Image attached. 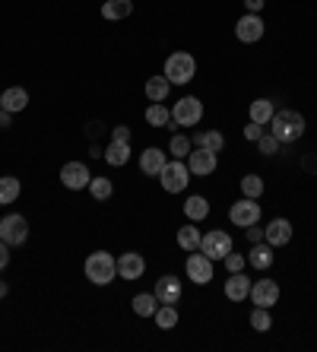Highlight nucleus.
I'll return each mask as SVG.
<instances>
[{
  "label": "nucleus",
  "mask_w": 317,
  "mask_h": 352,
  "mask_svg": "<svg viewBox=\"0 0 317 352\" xmlns=\"http://www.w3.org/2000/svg\"><path fill=\"white\" fill-rule=\"evenodd\" d=\"M248 115H251L254 124H263V127H267V124L273 121V115H276V105H273L270 98H254V102H251V111H248Z\"/></svg>",
  "instance_id": "b1692460"
},
{
  "label": "nucleus",
  "mask_w": 317,
  "mask_h": 352,
  "mask_svg": "<svg viewBox=\"0 0 317 352\" xmlns=\"http://www.w3.org/2000/svg\"><path fill=\"white\" fill-rule=\"evenodd\" d=\"M165 76H168L171 86H184V82H190L197 76V60L187 54V51H175V54H168V60H165Z\"/></svg>",
  "instance_id": "7ed1b4c3"
},
{
  "label": "nucleus",
  "mask_w": 317,
  "mask_h": 352,
  "mask_svg": "<svg viewBox=\"0 0 317 352\" xmlns=\"http://www.w3.org/2000/svg\"><path fill=\"white\" fill-rule=\"evenodd\" d=\"M10 118H13V115H10V111H3V108H0V127H3V131H7V127H10Z\"/></svg>",
  "instance_id": "c03bdc74"
},
{
  "label": "nucleus",
  "mask_w": 317,
  "mask_h": 352,
  "mask_svg": "<svg viewBox=\"0 0 317 352\" xmlns=\"http://www.w3.org/2000/svg\"><path fill=\"white\" fill-rule=\"evenodd\" d=\"M131 305L137 318H153L155 308H159V298H155V292H140V295H133Z\"/></svg>",
  "instance_id": "bb28decb"
},
{
  "label": "nucleus",
  "mask_w": 317,
  "mask_h": 352,
  "mask_svg": "<svg viewBox=\"0 0 317 352\" xmlns=\"http://www.w3.org/2000/svg\"><path fill=\"white\" fill-rule=\"evenodd\" d=\"M0 238H3L10 248L23 245L25 238H29V222H25V216H19V213L3 216V219H0Z\"/></svg>",
  "instance_id": "0eeeda50"
},
{
  "label": "nucleus",
  "mask_w": 317,
  "mask_h": 352,
  "mask_svg": "<svg viewBox=\"0 0 317 352\" xmlns=\"http://www.w3.org/2000/svg\"><path fill=\"white\" fill-rule=\"evenodd\" d=\"M7 263H10V245L0 238V270H7Z\"/></svg>",
  "instance_id": "a19ab883"
},
{
  "label": "nucleus",
  "mask_w": 317,
  "mask_h": 352,
  "mask_svg": "<svg viewBox=\"0 0 317 352\" xmlns=\"http://www.w3.org/2000/svg\"><path fill=\"white\" fill-rule=\"evenodd\" d=\"M89 194H92V200H96V204H108V200H111V194H114L111 178H92L89 181Z\"/></svg>",
  "instance_id": "2f4dec72"
},
{
  "label": "nucleus",
  "mask_w": 317,
  "mask_h": 352,
  "mask_svg": "<svg viewBox=\"0 0 317 352\" xmlns=\"http://www.w3.org/2000/svg\"><path fill=\"white\" fill-rule=\"evenodd\" d=\"M190 143H197V146H204V149H212V153H222V146H226V137H222L219 131H197Z\"/></svg>",
  "instance_id": "c85d7f7f"
},
{
  "label": "nucleus",
  "mask_w": 317,
  "mask_h": 352,
  "mask_svg": "<svg viewBox=\"0 0 317 352\" xmlns=\"http://www.w3.org/2000/svg\"><path fill=\"white\" fill-rule=\"evenodd\" d=\"M184 270H187V279L194 286H206L212 279V261L204 254V251H190V257L184 261Z\"/></svg>",
  "instance_id": "1a4fd4ad"
},
{
  "label": "nucleus",
  "mask_w": 317,
  "mask_h": 352,
  "mask_svg": "<svg viewBox=\"0 0 317 352\" xmlns=\"http://www.w3.org/2000/svg\"><path fill=\"white\" fill-rule=\"evenodd\" d=\"M301 165H305V172H317V156H305Z\"/></svg>",
  "instance_id": "37998d69"
},
{
  "label": "nucleus",
  "mask_w": 317,
  "mask_h": 352,
  "mask_svg": "<svg viewBox=\"0 0 317 352\" xmlns=\"http://www.w3.org/2000/svg\"><path fill=\"white\" fill-rule=\"evenodd\" d=\"M267 184H263L261 175H244L241 178V197H251V200H261Z\"/></svg>",
  "instance_id": "473e14b6"
},
{
  "label": "nucleus",
  "mask_w": 317,
  "mask_h": 352,
  "mask_svg": "<svg viewBox=\"0 0 317 352\" xmlns=\"http://www.w3.org/2000/svg\"><path fill=\"white\" fill-rule=\"evenodd\" d=\"M83 273H86L92 286H108L118 276V257H111L108 251H92L83 263Z\"/></svg>",
  "instance_id": "f03ea898"
},
{
  "label": "nucleus",
  "mask_w": 317,
  "mask_h": 352,
  "mask_svg": "<svg viewBox=\"0 0 317 352\" xmlns=\"http://www.w3.org/2000/svg\"><path fill=\"white\" fill-rule=\"evenodd\" d=\"M187 168H190V175H197V178H210V175L219 168V153L204 149V146L190 149V156H187Z\"/></svg>",
  "instance_id": "423d86ee"
},
{
  "label": "nucleus",
  "mask_w": 317,
  "mask_h": 352,
  "mask_svg": "<svg viewBox=\"0 0 317 352\" xmlns=\"http://www.w3.org/2000/svg\"><path fill=\"white\" fill-rule=\"evenodd\" d=\"M263 32H267V25H263L261 13H248V16H241L235 23V38L241 41V45H254V41H261Z\"/></svg>",
  "instance_id": "9d476101"
},
{
  "label": "nucleus",
  "mask_w": 317,
  "mask_h": 352,
  "mask_svg": "<svg viewBox=\"0 0 317 352\" xmlns=\"http://www.w3.org/2000/svg\"><path fill=\"white\" fill-rule=\"evenodd\" d=\"M190 146H194V143H190V137L175 133V137H171V143H168V153L175 159H187V156H190Z\"/></svg>",
  "instance_id": "f704fd0d"
},
{
  "label": "nucleus",
  "mask_w": 317,
  "mask_h": 352,
  "mask_svg": "<svg viewBox=\"0 0 317 352\" xmlns=\"http://www.w3.org/2000/svg\"><path fill=\"white\" fill-rule=\"evenodd\" d=\"M184 216L190 222L206 219V216H210V200H206V197H200V194L187 197V200H184Z\"/></svg>",
  "instance_id": "393cba45"
},
{
  "label": "nucleus",
  "mask_w": 317,
  "mask_h": 352,
  "mask_svg": "<svg viewBox=\"0 0 317 352\" xmlns=\"http://www.w3.org/2000/svg\"><path fill=\"white\" fill-rule=\"evenodd\" d=\"M251 295V279L244 276V273H228L226 279V298L228 302H244Z\"/></svg>",
  "instance_id": "6ab92c4d"
},
{
  "label": "nucleus",
  "mask_w": 317,
  "mask_h": 352,
  "mask_svg": "<svg viewBox=\"0 0 317 352\" xmlns=\"http://www.w3.org/2000/svg\"><path fill=\"white\" fill-rule=\"evenodd\" d=\"M175 241H178L181 251H187V254H190V251H200V241H204V235H200V229H197L194 222H190V226H181L178 235H175Z\"/></svg>",
  "instance_id": "4be33fe9"
},
{
  "label": "nucleus",
  "mask_w": 317,
  "mask_h": 352,
  "mask_svg": "<svg viewBox=\"0 0 317 352\" xmlns=\"http://www.w3.org/2000/svg\"><path fill=\"white\" fill-rule=\"evenodd\" d=\"M305 118L298 115V111H292V108H283V111H276L273 115V121H270V133L279 140V143H295V140L305 137Z\"/></svg>",
  "instance_id": "f257e3e1"
},
{
  "label": "nucleus",
  "mask_w": 317,
  "mask_h": 352,
  "mask_svg": "<svg viewBox=\"0 0 317 352\" xmlns=\"http://www.w3.org/2000/svg\"><path fill=\"white\" fill-rule=\"evenodd\" d=\"M263 3H267V0H244V7H248V13H261Z\"/></svg>",
  "instance_id": "79ce46f5"
},
{
  "label": "nucleus",
  "mask_w": 317,
  "mask_h": 352,
  "mask_svg": "<svg viewBox=\"0 0 317 352\" xmlns=\"http://www.w3.org/2000/svg\"><path fill=\"white\" fill-rule=\"evenodd\" d=\"M222 263H226V270H228V273H241V270H244V263H248V257L235 254V251H228V254L222 257Z\"/></svg>",
  "instance_id": "e433bc0d"
},
{
  "label": "nucleus",
  "mask_w": 317,
  "mask_h": 352,
  "mask_svg": "<svg viewBox=\"0 0 317 352\" xmlns=\"http://www.w3.org/2000/svg\"><path fill=\"white\" fill-rule=\"evenodd\" d=\"M263 241L273 245V248H285L289 241H292V222L289 219H273L267 229H263Z\"/></svg>",
  "instance_id": "f3484780"
},
{
  "label": "nucleus",
  "mask_w": 317,
  "mask_h": 352,
  "mask_svg": "<svg viewBox=\"0 0 317 352\" xmlns=\"http://www.w3.org/2000/svg\"><path fill=\"white\" fill-rule=\"evenodd\" d=\"M200 251H204L210 261H222V257L232 251V238H228V232H219L212 229L204 235V241H200Z\"/></svg>",
  "instance_id": "9b49d317"
},
{
  "label": "nucleus",
  "mask_w": 317,
  "mask_h": 352,
  "mask_svg": "<svg viewBox=\"0 0 317 352\" xmlns=\"http://www.w3.org/2000/svg\"><path fill=\"white\" fill-rule=\"evenodd\" d=\"M153 320H155V327L159 330H175L178 327V320H181L178 305H159L155 314H153Z\"/></svg>",
  "instance_id": "5701e85b"
},
{
  "label": "nucleus",
  "mask_w": 317,
  "mask_h": 352,
  "mask_svg": "<svg viewBox=\"0 0 317 352\" xmlns=\"http://www.w3.org/2000/svg\"><path fill=\"white\" fill-rule=\"evenodd\" d=\"M111 140H121V143H131V127H124V124H118L111 131Z\"/></svg>",
  "instance_id": "58836bf2"
},
{
  "label": "nucleus",
  "mask_w": 317,
  "mask_h": 352,
  "mask_svg": "<svg viewBox=\"0 0 317 352\" xmlns=\"http://www.w3.org/2000/svg\"><path fill=\"white\" fill-rule=\"evenodd\" d=\"M171 92V82H168V76H149V82H146V98L149 102H165V96Z\"/></svg>",
  "instance_id": "c756f323"
},
{
  "label": "nucleus",
  "mask_w": 317,
  "mask_h": 352,
  "mask_svg": "<svg viewBox=\"0 0 317 352\" xmlns=\"http://www.w3.org/2000/svg\"><path fill=\"white\" fill-rule=\"evenodd\" d=\"M133 13V0H108L105 7H102V16L108 19V23H114V19H127Z\"/></svg>",
  "instance_id": "cd10ccee"
},
{
  "label": "nucleus",
  "mask_w": 317,
  "mask_h": 352,
  "mask_svg": "<svg viewBox=\"0 0 317 352\" xmlns=\"http://www.w3.org/2000/svg\"><path fill=\"white\" fill-rule=\"evenodd\" d=\"M257 226H261V222H257ZM257 226H248V241H251V245L263 241V229H257Z\"/></svg>",
  "instance_id": "ea45409f"
},
{
  "label": "nucleus",
  "mask_w": 317,
  "mask_h": 352,
  "mask_svg": "<svg viewBox=\"0 0 317 352\" xmlns=\"http://www.w3.org/2000/svg\"><path fill=\"white\" fill-rule=\"evenodd\" d=\"M25 105H29V92H25L23 86H10V89H3V96H0V108L10 111V115L25 111Z\"/></svg>",
  "instance_id": "a211bd4d"
},
{
  "label": "nucleus",
  "mask_w": 317,
  "mask_h": 352,
  "mask_svg": "<svg viewBox=\"0 0 317 352\" xmlns=\"http://www.w3.org/2000/svg\"><path fill=\"white\" fill-rule=\"evenodd\" d=\"M89 181H92V172L83 162H67L64 168H61V184H64L67 190L89 188Z\"/></svg>",
  "instance_id": "ddd939ff"
},
{
  "label": "nucleus",
  "mask_w": 317,
  "mask_h": 352,
  "mask_svg": "<svg viewBox=\"0 0 317 352\" xmlns=\"http://www.w3.org/2000/svg\"><path fill=\"white\" fill-rule=\"evenodd\" d=\"M200 121H204V102L197 96H184L181 102H175V108H171V124L175 127H194Z\"/></svg>",
  "instance_id": "39448f33"
},
{
  "label": "nucleus",
  "mask_w": 317,
  "mask_h": 352,
  "mask_svg": "<svg viewBox=\"0 0 317 352\" xmlns=\"http://www.w3.org/2000/svg\"><path fill=\"white\" fill-rule=\"evenodd\" d=\"M7 292H10V289H7V279H0V298H7Z\"/></svg>",
  "instance_id": "a18cd8bd"
},
{
  "label": "nucleus",
  "mask_w": 317,
  "mask_h": 352,
  "mask_svg": "<svg viewBox=\"0 0 317 352\" xmlns=\"http://www.w3.org/2000/svg\"><path fill=\"white\" fill-rule=\"evenodd\" d=\"M19 194H23V184H19V178H13V175H3V178H0V206L17 204Z\"/></svg>",
  "instance_id": "a878e982"
},
{
  "label": "nucleus",
  "mask_w": 317,
  "mask_h": 352,
  "mask_svg": "<svg viewBox=\"0 0 317 352\" xmlns=\"http://www.w3.org/2000/svg\"><path fill=\"white\" fill-rule=\"evenodd\" d=\"M279 146H283V143H279L273 133H263V137L257 140V153H261V156H276Z\"/></svg>",
  "instance_id": "c9c22d12"
},
{
  "label": "nucleus",
  "mask_w": 317,
  "mask_h": 352,
  "mask_svg": "<svg viewBox=\"0 0 317 352\" xmlns=\"http://www.w3.org/2000/svg\"><path fill=\"white\" fill-rule=\"evenodd\" d=\"M273 261H276V254H273V245H267V241H257L251 248V254H248V263H251L254 270H270Z\"/></svg>",
  "instance_id": "412c9836"
},
{
  "label": "nucleus",
  "mask_w": 317,
  "mask_h": 352,
  "mask_svg": "<svg viewBox=\"0 0 317 352\" xmlns=\"http://www.w3.org/2000/svg\"><path fill=\"white\" fill-rule=\"evenodd\" d=\"M263 137V124H248V127H244V140H251V143H257V140Z\"/></svg>",
  "instance_id": "4c0bfd02"
},
{
  "label": "nucleus",
  "mask_w": 317,
  "mask_h": 352,
  "mask_svg": "<svg viewBox=\"0 0 317 352\" xmlns=\"http://www.w3.org/2000/svg\"><path fill=\"white\" fill-rule=\"evenodd\" d=\"M251 327L257 330V333H267V330H273V318H270V308H257V305H254V311H251Z\"/></svg>",
  "instance_id": "72a5a7b5"
},
{
  "label": "nucleus",
  "mask_w": 317,
  "mask_h": 352,
  "mask_svg": "<svg viewBox=\"0 0 317 352\" xmlns=\"http://www.w3.org/2000/svg\"><path fill=\"white\" fill-rule=\"evenodd\" d=\"M159 184H162L165 194H181L190 184V168H187L184 159H168L165 168L159 172Z\"/></svg>",
  "instance_id": "20e7f679"
},
{
  "label": "nucleus",
  "mask_w": 317,
  "mask_h": 352,
  "mask_svg": "<svg viewBox=\"0 0 317 352\" xmlns=\"http://www.w3.org/2000/svg\"><path fill=\"white\" fill-rule=\"evenodd\" d=\"M146 124H149V127H168V124H171V111L162 105V102H149Z\"/></svg>",
  "instance_id": "7c9ffc66"
},
{
  "label": "nucleus",
  "mask_w": 317,
  "mask_h": 352,
  "mask_svg": "<svg viewBox=\"0 0 317 352\" xmlns=\"http://www.w3.org/2000/svg\"><path fill=\"white\" fill-rule=\"evenodd\" d=\"M102 156H105V162L111 165V168H124V165L131 162V143H121V140H111V143H108V149L105 153H102Z\"/></svg>",
  "instance_id": "aec40b11"
},
{
  "label": "nucleus",
  "mask_w": 317,
  "mask_h": 352,
  "mask_svg": "<svg viewBox=\"0 0 317 352\" xmlns=\"http://www.w3.org/2000/svg\"><path fill=\"white\" fill-rule=\"evenodd\" d=\"M146 273V261H143V254H137V251H127V254L118 257V276L121 279H140Z\"/></svg>",
  "instance_id": "2eb2a0df"
},
{
  "label": "nucleus",
  "mask_w": 317,
  "mask_h": 352,
  "mask_svg": "<svg viewBox=\"0 0 317 352\" xmlns=\"http://www.w3.org/2000/svg\"><path fill=\"white\" fill-rule=\"evenodd\" d=\"M181 295H184V286H181L178 276H162L155 283V298H159V305H178Z\"/></svg>",
  "instance_id": "dca6fc26"
},
{
  "label": "nucleus",
  "mask_w": 317,
  "mask_h": 352,
  "mask_svg": "<svg viewBox=\"0 0 317 352\" xmlns=\"http://www.w3.org/2000/svg\"><path fill=\"white\" fill-rule=\"evenodd\" d=\"M228 219L235 222L238 229L257 226V222H261V204H257V200H251V197H241L238 204H232V210H228Z\"/></svg>",
  "instance_id": "6e6552de"
},
{
  "label": "nucleus",
  "mask_w": 317,
  "mask_h": 352,
  "mask_svg": "<svg viewBox=\"0 0 317 352\" xmlns=\"http://www.w3.org/2000/svg\"><path fill=\"white\" fill-rule=\"evenodd\" d=\"M165 162H168V153H162L159 146H149L140 153V172L146 175V178H159V172L165 168Z\"/></svg>",
  "instance_id": "4468645a"
},
{
  "label": "nucleus",
  "mask_w": 317,
  "mask_h": 352,
  "mask_svg": "<svg viewBox=\"0 0 317 352\" xmlns=\"http://www.w3.org/2000/svg\"><path fill=\"white\" fill-rule=\"evenodd\" d=\"M257 308H273L279 302V283L276 279H257L251 283V295H248Z\"/></svg>",
  "instance_id": "f8f14e48"
}]
</instances>
